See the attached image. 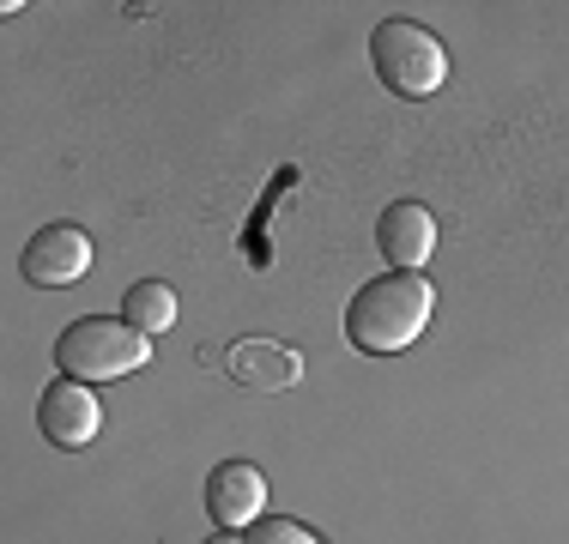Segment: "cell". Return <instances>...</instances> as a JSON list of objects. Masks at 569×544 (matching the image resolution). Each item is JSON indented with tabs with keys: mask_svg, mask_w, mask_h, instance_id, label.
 Instances as JSON below:
<instances>
[{
	"mask_svg": "<svg viewBox=\"0 0 569 544\" xmlns=\"http://www.w3.org/2000/svg\"><path fill=\"white\" fill-rule=\"evenodd\" d=\"M207 544H249V538H237V533H224V526H219V533H212Z\"/></svg>",
	"mask_w": 569,
	"mask_h": 544,
	"instance_id": "11",
	"label": "cell"
},
{
	"mask_svg": "<svg viewBox=\"0 0 569 544\" xmlns=\"http://www.w3.org/2000/svg\"><path fill=\"white\" fill-rule=\"evenodd\" d=\"M207 508H212V521H219L224 533L254 526L267 514V478H261V466H249V460H224V466H212Z\"/></svg>",
	"mask_w": 569,
	"mask_h": 544,
	"instance_id": "7",
	"label": "cell"
},
{
	"mask_svg": "<svg viewBox=\"0 0 569 544\" xmlns=\"http://www.w3.org/2000/svg\"><path fill=\"white\" fill-rule=\"evenodd\" d=\"M56 363H61V375L91 387V381H116V375L146 370L152 363V339L121 315H86L56 339Z\"/></svg>",
	"mask_w": 569,
	"mask_h": 544,
	"instance_id": "2",
	"label": "cell"
},
{
	"mask_svg": "<svg viewBox=\"0 0 569 544\" xmlns=\"http://www.w3.org/2000/svg\"><path fill=\"white\" fill-rule=\"evenodd\" d=\"M37 430H43L49 447H67V454H73V447H91L98 430H103L98 393H91L86 381H73V375L49 381L43 400H37Z\"/></svg>",
	"mask_w": 569,
	"mask_h": 544,
	"instance_id": "4",
	"label": "cell"
},
{
	"mask_svg": "<svg viewBox=\"0 0 569 544\" xmlns=\"http://www.w3.org/2000/svg\"><path fill=\"white\" fill-rule=\"evenodd\" d=\"M376 249L388 254L395 272H425V261L437 254V218H430L418 200H395L376 224Z\"/></svg>",
	"mask_w": 569,
	"mask_h": 544,
	"instance_id": "8",
	"label": "cell"
},
{
	"mask_svg": "<svg viewBox=\"0 0 569 544\" xmlns=\"http://www.w3.org/2000/svg\"><path fill=\"white\" fill-rule=\"evenodd\" d=\"M249 544H321L303 521H284V514H261L249 526Z\"/></svg>",
	"mask_w": 569,
	"mask_h": 544,
	"instance_id": "10",
	"label": "cell"
},
{
	"mask_svg": "<svg viewBox=\"0 0 569 544\" xmlns=\"http://www.w3.org/2000/svg\"><path fill=\"white\" fill-rule=\"evenodd\" d=\"M430 315H437V291L425 272H382L346 303V339L363 357H395L418 345Z\"/></svg>",
	"mask_w": 569,
	"mask_h": 544,
	"instance_id": "1",
	"label": "cell"
},
{
	"mask_svg": "<svg viewBox=\"0 0 569 544\" xmlns=\"http://www.w3.org/2000/svg\"><path fill=\"white\" fill-rule=\"evenodd\" d=\"M370 61H376V79H382L395 98H412V103L430 98V91H442V79H449V49L412 19L376 24L370 31Z\"/></svg>",
	"mask_w": 569,
	"mask_h": 544,
	"instance_id": "3",
	"label": "cell"
},
{
	"mask_svg": "<svg viewBox=\"0 0 569 544\" xmlns=\"http://www.w3.org/2000/svg\"><path fill=\"white\" fill-rule=\"evenodd\" d=\"M121 321H133L146 339L164 333V326L176 321V291H170L164 279H140L128 296H121Z\"/></svg>",
	"mask_w": 569,
	"mask_h": 544,
	"instance_id": "9",
	"label": "cell"
},
{
	"mask_svg": "<svg viewBox=\"0 0 569 544\" xmlns=\"http://www.w3.org/2000/svg\"><path fill=\"white\" fill-rule=\"evenodd\" d=\"M91 261H98V249H91V236L79 224H43L31 242H24V279L43 284V291H61V284L86 279Z\"/></svg>",
	"mask_w": 569,
	"mask_h": 544,
	"instance_id": "5",
	"label": "cell"
},
{
	"mask_svg": "<svg viewBox=\"0 0 569 544\" xmlns=\"http://www.w3.org/2000/svg\"><path fill=\"white\" fill-rule=\"evenodd\" d=\"M224 375L249 393H279V387L303 381V351L279 345V339H237L224 357Z\"/></svg>",
	"mask_w": 569,
	"mask_h": 544,
	"instance_id": "6",
	"label": "cell"
}]
</instances>
